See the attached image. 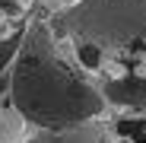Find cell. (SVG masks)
<instances>
[{"label": "cell", "instance_id": "30bf717a", "mask_svg": "<svg viewBox=\"0 0 146 143\" xmlns=\"http://www.w3.org/2000/svg\"><path fill=\"white\" fill-rule=\"evenodd\" d=\"M0 22H3V16H0Z\"/></svg>", "mask_w": 146, "mask_h": 143}, {"label": "cell", "instance_id": "6da1fadb", "mask_svg": "<svg viewBox=\"0 0 146 143\" xmlns=\"http://www.w3.org/2000/svg\"><path fill=\"white\" fill-rule=\"evenodd\" d=\"M10 102L22 121L38 130L102 118L108 108L102 89L64 57L60 38L44 19H35L22 32L10 73Z\"/></svg>", "mask_w": 146, "mask_h": 143}, {"label": "cell", "instance_id": "7a4b0ae2", "mask_svg": "<svg viewBox=\"0 0 146 143\" xmlns=\"http://www.w3.org/2000/svg\"><path fill=\"white\" fill-rule=\"evenodd\" d=\"M51 29L86 70L146 76V0H80L51 13Z\"/></svg>", "mask_w": 146, "mask_h": 143}, {"label": "cell", "instance_id": "3957f363", "mask_svg": "<svg viewBox=\"0 0 146 143\" xmlns=\"http://www.w3.org/2000/svg\"><path fill=\"white\" fill-rule=\"evenodd\" d=\"M99 89L111 108H121L124 114H146V76L111 73Z\"/></svg>", "mask_w": 146, "mask_h": 143}, {"label": "cell", "instance_id": "ba28073f", "mask_svg": "<svg viewBox=\"0 0 146 143\" xmlns=\"http://www.w3.org/2000/svg\"><path fill=\"white\" fill-rule=\"evenodd\" d=\"M26 13V3L22 0H0V16L3 19H19Z\"/></svg>", "mask_w": 146, "mask_h": 143}, {"label": "cell", "instance_id": "9c48e42d", "mask_svg": "<svg viewBox=\"0 0 146 143\" xmlns=\"http://www.w3.org/2000/svg\"><path fill=\"white\" fill-rule=\"evenodd\" d=\"M35 3L44 7V10H51V13H60V10H67L73 3H80V0H35Z\"/></svg>", "mask_w": 146, "mask_h": 143}, {"label": "cell", "instance_id": "277c9868", "mask_svg": "<svg viewBox=\"0 0 146 143\" xmlns=\"http://www.w3.org/2000/svg\"><path fill=\"white\" fill-rule=\"evenodd\" d=\"M29 143H117V140L111 124H105L102 118H89L70 127H41Z\"/></svg>", "mask_w": 146, "mask_h": 143}, {"label": "cell", "instance_id": "8992f818", "mask_svg": "<svg viewBox=\"0 0 146 143\" xmlns=\"http://www.w3.org/2000/svg\"><path fill=\"white\" fill-rule=\"evenodd\" d=\"M114 130L130 143H146V114H124L114 124Z\"/></svg>", "mask_w": 146, "mask_h": 143}, {"label": "cell", "instance_id": "52a82bcc", "mask_svg": "<svg viewBox=\"0 0 146 143\" xmlns=\"http://www.w3.org/2000/svg\"><path fill=\"white\" fill-rule=\"evenodd\" d=\"M19 41H22V32H10L0 38V73L16 61V51H19Z\"/></svg>", "mask_w": 146, "mask_h": 143}, {"label": "cell", "instance_id": "5b68a950", "mask_svg": "<svg viewBox=\"0 0 146 143\" xmlns=\"http://www.w3.org/2000/svg\"><path fill=\"white\" fill-rule=\"evenodd\" d=\"M22 127H26V121L19 118L13 102L0 105V143H19L22 140Z\"/></svg>", "mask_w": 146, "mask_h": 143}, {"label": "cell", "instance_id": "8fae6325", "mask_svg": "<svg viewBox=\"0 0 146 143\" xmlns=\"http://www.w3.org/2000/svg\"><path fill=\"white\" fill-rule=\"evenodd\" d=\"M22 3H26V0H22Z\"/></svg>", "mask_w": 146, "mask_h": 143}]
</instances>
